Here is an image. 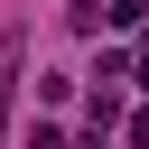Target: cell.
Wrapping results in <instances>:
<instances>
[{"mask_svg": "<svg viewBox=\"0 0 149 149\" xmlns=\"http://www.w3.org/2000/svg\"><path fill=\"white\" fill-rule=\"evenodd\" d=\"M112 28H149V0H112Z\"/></svg>", "mask_w": 149, "mask_h": 149, "instance_id": "obj_1", "label": "cell"}, {"mask_svg": "<svg viewBox=\"0 0 149 149\" xmlns=\"http://www.w3.org/2000/svg\"><path fill=\"white\" fill-rule=\"evenodd\" d=\"M130 149H149V112H140V121H130Z\"/></svg>", "mask_w": 149, "mask_h": 149, "instance_id": "obj_2", "label": "cell"}, {"mask_svg": "<svg viewBox=\"0 0 149 149\" xmlns=\"http://www.w3.org/2000/svg\"><path fill=\"white\" fill-rule=\"evenodd\" d=\"M130 74H140V84H149V47H140V65H130Z\"/></svg>", "mask_w": 149, "mask_h": 149, "instance_id": "obj_3", "label": "cell"}]
</instances>
